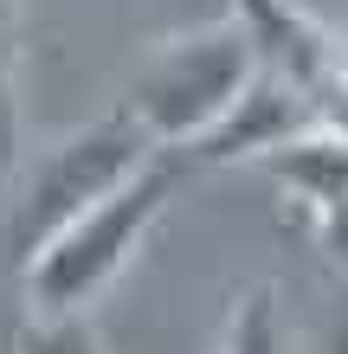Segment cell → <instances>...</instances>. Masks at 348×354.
Listing matches in <instances>:
<instances>
[{"label":"cell","instance_id":"cell-1","mask_svg":"<svg viewBox=\"0 0 348 354\" xmlns=\"http://www.w3.org/2000/svg\"><path fill=\"white\" fill-rule=\"evenodd\" d=\"M155 155H174V149H161L122 103L104 110V116H91L84 129H65L39 155H26L13 168L19 180H13L7 219H0V239H7L13 270H26L71 219H84L91 206H104L110 194H122Z\"/></svg>","mask_w":348,"mask_h":354},{"label":"cell","instance_id":"cell-2","mask_svg":"<svg viewBox=\"0 0 348 354\" xmlns=\"http://www.w3.org/2000/svg\"><path fill=\"white\" fill-rule=\"evenodd\" d=\"M194 161L187 155H155L122 194H110L104 206H91L84 219H71L46 252L19 270L26 290V316H84L104 290L129 270V258L142 252V239L155 232V219L168 213V200L187 187Z\"/></svg>","mask_w":348,"mask_h":354},{"label":"cell","instance_id":"cell-3","mask_svg":"<svg viewBox=\"0 0 348 354\" xmlns=\"http://www.w3.org/2000/svg\"><path fill=\"white\" fill-rule=\"evenodd\" d=\"M258 46L239 19H213V26L174 32L142 58V71L122 91V110H129L142 129H149L161 149L194 155L219 122L239 110V97L258 84Z\"/></svg>","mask_w":348,"mask_h":354},{"label":"cell","instance_id":"cell-4","mask_svg":"<svg viewBox=\"0 0 348 354\" xmlns=\"http://www.w3.org/2000/svg\"><path fill=\"white\" fill-rule=\"evenodd\" d=\"M232 19L252 32L258 65L316 103L322 129H348V39L336 26L297 0H232Z\"/></svg>","mask_w":348,"mask_h":354},{"label":"cell","instance_id":"cell-5","mask_svg":"<svg viewBox=\"0 0 348 354\" xmlns=\"http://www.w3.org/2000/svg\"><path fill=\"white\" fill-rule=\"evenodd\" d=\"M264 174L291 194L316 252L348 277V129H316V136L291 142L284 155L264 161Z\"/></svg>","mask_w":348,"mask_h":354},{"label":"cell","instance_id":"cell-6","mask_svg":"<svg viewBox=\"0 0 348 354\" xmlns=\"http://www.w3.org/2000/svg\"><path fill=\"white\" fill-rule=\"evenodd\" d=\"M322 129V116H316V103L303 97V91H291L284 77H271V71H258V84L239 97V110L219 122V129L200 142V149L187 155L194 168H232V161H271V155H284L291 142H303V136H316Z\"/></svg>","mask_w":348,"mask_h":354},{"label":"cell","instance_id":"cell-7","mask_svg":"<svg viewBox=\"0 0 348 354\" xmlns=\"http://www.w3.org/2000/svg\"><path fill=\"white\" fill-rule=\"evenodd\" d=\"M219 354H291V342H284V316H277V290H271V283H252V290L232 303Z\"/></svg>","mask_w":348,"mask_h":354},{"label":"cell","instance_id":"cell-8","mask_svg":"<svg viewBox=\"0 0 348 354\" xmlns=\"http://www.w3.org/2000/svg\"><path fill=\"white\" fill-rule=\"evenodd\" d=\"M13 354H104V342H97L91 316H26L13 335Z\"/></svg>","mask_w":348,"mask_h":354},{"label":"cell","instance_id":"cell-9","mask_svg":"<svg viewBox=\"0 0 348 354\" xmlns=\"http://www.w3.org/2000/svg\"><path fill=\"white\" fill-rule=\"evenodd\" d=\"M19 97H13V46H7V32H0V174L19 168Z\"/></svg>","mask_w":348,"mask_h":354}]
</instances>
